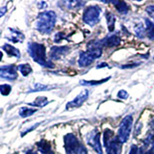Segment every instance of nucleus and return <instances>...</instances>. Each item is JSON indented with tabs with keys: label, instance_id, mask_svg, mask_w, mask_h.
Here are the masks:
<instances>
[{
	"label": "nucleus",
	"instance_id": "423d86ee",
	"mask_svg": "<svg viewBox=\"0 0 154 154\" xmlns=\"http://www.w3.org/2000/svg\"><path fill=\"white\" fill-rule=\"evenodd\" d=\"M101 8L98 6L87 7L83 14V21L90 26H94L99 21Z\"/></svg>",
	"mask_w": 154,
	"mask_h": 154
},
{
	"label": "nucleus",
	"instance_id": "7c9ffc66",
	"mask_svg": "<svg viewBox=\"0 0 154 154\" xmlns=\"http://www.w3.org/2000/svg\"><path fill=\"white\" fill-rule=\"evenodd\" d=\"M118 97L120 99H126L128 97V93L124 90H120L118 94Z\"/></svg>",
	"mask_w": 154,
	"mask_h": 154
},
{
	"label": "nucleus",
	"instance_id": "6ab92c4d",
	"mask_svg": "<svg viewBox=\"0 0 154 154\" xmlns=\"http://www.w3.org/2000/svg\"><path fill=\"white\" fill-rule=\"evenodd\" d=\"M146 21V33L149 40H154V23L149 18L144 19Z\"/></svg>",
	"mask_w": 154,
	"mask_h": 154
},
{
	"label": "nucleus",
	"instance_id": "e433bc0d",
	"mask_svg": "<svg viewBox=\"0 0 154 154\" xmlns=\"http://www.w3.org/2000/svg\"><path fill=\"white\" fill-rule=\"evenodd\" d=\"M104 66H108V65L106 64V63H102V64H100L96 66V69H100V67H104Z\"/></svg>",
	"mask_w": 154,
	"mask_h": 154
},
{
	"label": "nucleus",
	"instance_id": "2eb2a0df",
	"mask_svg": "<svg viewBox=\"0 0 154 154\" xmlns=\"http://www.w3.org/2000/svg\"><path fill=\"white\" fill-rule=\"evenodd\" d=\"M9 31L11 33V36L8 37V40L13 42H22L24 41V38H25L24 34H22L20 31L16 30V29L13 28H9Z\"/></svg>",
	"mask_w": 154,
	"mask_h": 154
},
{
	"label": "nucleus",
	"instance_id": "0eeeda50",
	"mask_svg": "<svg viewBox=\"0 0 154 154\" xmlns=\"http://www.w3.org/2000/svg\"><path fill=\"white\" fill-rule=\"evenodd\" d=\"M87 143L90 146H91L95 152L98 154H103L102 147L100 144V133L98 132L97 129H94L93 131H91L88 136H87Z\"/></svg>",
	"mask_w": 154,
	"mask_h": 154
},
{
	"label": "nucleus",
	"instance_id": "f704fd0d",
	"mask_svg": "<svg viewBox=\"0 0 154 154\" xmlns=\"http://www.w3.org/2000/svg\"><path fill=\"white\" fill-rule=\"evenodd\" d=\"M139 66V64H133V65H125V66H122V69H132V67H135Z\"/></svg>",
	"mask_w": 154,
	"mask_h": 154
},
{
	"label": "nucleus",
	"instance_id": "5701e85b",
	"mask_svg": "<svg viewBox=\"0 0 154 154\" xmlns=\"http://www.w3.org/2000/svg\"><path fill=\"white\" fill-rule=\"evenodd\" d=\"M62 3L64 4L67 9H78L86 4V2H81V1H64Z\"/></svg>",
	"mask_w": 154,
	"mask_h": 154
},
{
	"label": "nucleus",
	"instance_id": "a878e982",
	"mask_svg": "<svg viewBox=\"0 0 154 154\" xmlns=\"http://www.w3.org/2000/svg\"><path fill=\"white\" fill-rule=\"evenodd\" d=\"M17 69L18 70L21 72V74L23 76H28L29 74L32 72V67L29 64H22V65H19L17 66Z\"/></svg>",
	"mask_w": 154,
	"mask_h": 154
},
{
	"label": "nucleus",
	"instance_id": "c756f323",
	"mask_svg": "<svg viewBox=\"0 0 154 154\" xmlns=\"http://www.w3.org/2000/svg\"><path fill=\"white\" fill-rule=\"evenodd\" d=\"M41 124V122H38V123H36L35 125H32V126H30V127H29V128H27L26 130H24V131L21 133V137H23L24 136V135H25V134H27V133H29V132H31V131H33V130H35L38 126V125H40Z\"/></svg>",
	"mask_w": 154,
	"mask_h": 154
},
{
	"label": "nucleus",
	"instance_id": "f257e3e1",
	"mask_svg": "<svg viewBox=\"0 0 154 154\" xmlns=\"http://www.w3.org/2000/svg\"><path fill=\"white\" fill-rule=\"evenodd\" d=\"M27 50L30 57L37 64L41 65L43 67H47V69H53L54 67V64L47 60L46 48L42 43L30 42L28 43Z\"/></svg>",
	"mask_w": 154,
	"mask_h": 154
},
{
	"label": "nucleus",
	"instance_id": "b1692460",
	"mask_svg": "<svg viewBox=\"0 0 154 154\" xmlns=\"http://www.w3.org/2000/svg\"><path fill=\"white\" fill-rule=\"evenodd\" d=\"M54 87L48 86V85H43V84H35L33 88H31L28 91V94L34 93V91H46V90H51Z\"/></svg>",
	"mask_w": 154,
	"mask_h": 154
},
{
	"label": "nucleus",
	"instance_id": "72a5a7b5",
	"mask_svg": "<svg viewBox=\"0 0 154 154\" xmlns=\"http://www.w3.org/2000/svg\"><path fill=\"white\" fill-rule=\"evenodd\" d=\"M7 11H8V9H7L6 6L0 8V17H2L3 16H5V14L7 13Z\"/></svg>",
	"mask_w": 154,
	"mask_h": 154
},
{
	"label": "nucleus",
	"instance_id": "4be33fe9",
	"mask_svg": "<svg viewBox=\"0 0 154 154\" xmlns=\"http://www.w3.org/2000/svg\"><path fill=\"white\" fill-rule=\"evenodd\" d=\"M111 79V76L107 77V78H105V79H101V80H93V81H86V80H82L80 83L82 85H84V86H97V85H101V84H103L105 83V82H107L108 80Z\"/></svg>",
	"mask_w": 154,
	"mask_h": 154
},
{
	"label": "nucleus",
	"instance_id": "f3484780",
	"mask_svg": "<svg viewBox=\"0 0 154 154\" xmlns=\"http://www.w3.org/2000/svg\"><path fill=\"white\" fill-rule=\"evenodd\" d=\"M2 49L6 52L9 56H14V57L17 58V59L20 58V51L14 46L9 45V43H5V45L2 46Z\"/></svg>",
	"mask_w": 154,
	"mask_h": 154
},
{
	"label": "nucleus",
	"instance_id": "393cba45",
	"mask_svg": "<svg viewBox=\"0 0 154 154\" xmlns=\"http://www.w3.org/2000/svg\"><path fill=\"white\" fill-rule=\"evenodd\" d=\"M37 112L36 109H32V108H27V107H21L19 110V116L21 118H28L32 116L33 114H35Z\"/></svg>",
	"mask_w": 154,
	"mask_h": 154
},
{
	"label": "nucleus",
	"instance_id": "c9c22d12",
	"mask_svg": "<svg viewBox=\"0 0 154 154\" xmlns=\"http://www.w3.org/2000/svg\"><path fill=\"white\" fill-rule=\"evenodd\" d=\"M38 7H40V9H45L46 7V3L45 2H41L38 3Z\"/></svg>",
	"mask_w": 154,
	"mask_h": 154
},
{
	"label": "nucleus",
	"instance_id": "ea45409f",
	"mask_svg": "<svg viewBox=\"0 0 154 154\" xmlns=\"http://www.w3.org/2000/svg\"><path fill=\"white\" fill-rule=\"evenodd\" d=\"M2 57H3V54H2V52H1V51H0V61H1V60H2Z\"/></svg>",
	"mask_w": 154,
	"mask_h": 154
},
{
	"label": "nucleus",
	"instance_id": "6e6552de",
	"mask_svg": "<svg viewBox=\"0 0 154 154\" xmlns=\"http://www.w3.org/2000/svg\"><path fill=\"white\" fill-rule=\"evenodd\" d=\"M17 67L14 65H7L0 66V77L9 81H14L17 75Z\"/></svg>",
	"mask_w": 154,
	"mask_h": 154
},
{
	"label": "nucleus",
	"instance_id": "cd10ccee",
	"mask_svg": "<svg viewBox=\"0 0 154 154\" xmlns=\"http://www.w3.org/2000/svg\"><path fill=\"white\" fill-rule=\"evenodd\" d=\"M12 91V86L8 84H3L0 85V93L2 95H8Z\"/></svg>",
	"mask_w": 154,
	"mask_h": 154
},
{
	"label": "nucleus",
	"instance_id": "bb28decb",
	"mask_svg": "<svg viewBox=\"0 0 154 154\" xmlns=\"http://www.w3.org/2000/svg\"><path fill=\"white\" fill-rule=\"evenodd\" d=\"M135 34L138 38H143L146 35V27H143V24H139L136 27H135Z\"/></svg>",
	"mask_w": 154,
	"mask_h": 154
},
{
	"label": "nucleus",
	"instance_id": "4c0bfd02",
	"mask_svg": "<svg viewBox=\"0 0 154 154\" xmlns=\"http://www.w3.org/2000/svg\"><path fill=\"white\" fill-rule=\"evenodd\" d=\"M149 125H150L151 129H152V130H154V118L151 119V122H150V123H149Z\"/></svg>",
	"mask_w": 154,
	"mask_h": 154
},
{
	"label": "nucleus",
	"instance_id": "9b49d317",
	"mask_svg": "<svg viewBox=\"0 0 154 154\" xmlns=\"http://www.w3.org/2000/svg\"><path fill=\"white\" fill-rule=\"evenodd\" d=\"M70 47L69 46H52L50 48L49 57L52 60H60L62 57L66 56L69 52Z\"/></svg>",
	"mask_w": 154,
	"mask_h": 154
},
{
	"label": "nucleus",
	"instance_id": "2f4dec72",
	"mask_svg": "<svg viewBox=\"0 0 154 154\" xmlns=\"http://www.w3.org/2000/svg\"><path fill=\"white\" fill-rule=\"evenodd\" d=\"M146 13H147L152 18H154V6H148V7H146Z\"/></svg>",
	"mask_w": 154,
	"mask_h": 154
},
{
	"label": "nucleus",
	"instance_id": "7ed1b4c3",
	"mask_svg": "<svg viewBox=\"0 0 154 154\" xmlns=\"http://www.w3.org/2000/svg\"><path fill=\"white\" fill-rule=\"evenodd\" d=\"M103 142L107 154H122V143L119 140L118 136H116L114 132L111 131L110 129L104 130Z\"/></svg>",
	"mask_w": 154,
	"mask_h": 154
},
{
	"label": "nucleus",
	"instance_id": "9d476101",
	"mask_svg": "<svg viewBox=\"0 0 154 154\" xmlns=\"http://www.w3.org/2000/svg\"><path fill=\"white\" fill-rule=\"evenodd\" d=\"M88 97H89V91L88 90L82 91L73 100L69 101V102L66 105V110H71V109H76V108L81 107V106L84 104L85 101L88 99Z\"/></svg>",
	"mask_w": 154,
	"mask_h": 154
},
{
	"label": "nucleus",
	"instance_id": "39448f33",
	"mask_svg": "<svg viewBox=\"0 0 154 154\" xmlns=\"http://www.w3.org/2000/svg\"><path fill=\"white\" fill-rule=\"evenodd\" d=\"M132 124H133V118L131 115L126 116L120 122V125L119 127L118 131V138L122 143H126L130 137V132L132 129Z\"/></svg>",
	"mask_w": 154,
	"mask_h": 154
},
{
	"label": "nucleus",
	"instance_id": "c85d7f7f",
	"mask_svg": "<svg viewBox=\"0 0 154 154\" xmlns=\"http://www.w3.org/2000/svg\"><path fill=\"white\" fill-rule=\"evenodd\" d=\"M64 38H66L65 34L63 33V32H59V33H57L56 35H55L54 42H60L61 41L64 40Z\"/></svg>",
	"mask_w": 154,
	"mask_h": 154
},
{
	"label": "nucleus",
	"instance_id": "a19ab883",
	"mask_svg": "<svg viewBox=\"0 0 154 154\" xmlns=\"http://www.w3.org/2000/svg\"><path fill=\"white\" fill-rule=\"evenodd\" d=\"M153 59H154V57H153Z\"/></svg>",
	"mask_w": 154,
	"mask_h": 154
},
{
	"label": "nucleus",
	"instance_id": "dca6fc26",
	"mask_svg": "<svg viewBox=\"0 0 154 154\" xmlns=\"http://www.w3.org/2000/svg\"><path fill=\"white\" fill-rule=\"evenodd\" d=\"M143 147L149 151L150 154H154V135L149 134L148 136L143 140Z\"/></svg>",
	"mask_w": 154,
	"mask_h": 154
},
{
	"label": "nucleus",
	"instance_id": "20e7f679",
	"mask_svg": "<svg viewBox=\"0 0 154 154\" xmlns=\"http://www.w3.org/2000/svg\"><path fill=\"white\" fill-rule=\"evenodd\" d=\"M66 154H88V150L74 134L69 133L64 137Z\"/></svg>",
	"mask_w": 154,
	"mask_h": 154
},
{
	"label": "nucleus",
	"instance_id": "aec40b11",
	"mask_svg": "<svg viewBox=\"0 0 154 154\" xmlns=\"http://www.w3.org/2000/svg\"><path fill=\"white\" fill-rule=\"evenodd\" d=\"M105 17L107 20V25L109 31L112 33L115 31V22H116V17L111 12H106L105 13Z\"/></svg>",
	"mask_w": 154,
	"mask_h": 154
},
{
	"label": "nucleus",
	"instance_id": "473e14b6",
	"mask_svg": "<svg viewBox=\"0 0 154 154\" xmlns=\"http://www.w3.org/2000/svg\"><path fill=\"white\" fill-rule=\"evenodd\" d=\"M129 154H139V148H138V146H135V144L131 146V148H130Z\"/></svg>",
	"mask_w": 154,
	"mask_h": 154
},
{
	"label": "nucleus",
	"instance_id": "ddd939ff",
	"mask_svg": "<svg viewBox=\"0 0 154 154\" xmlns=\"http://www.w3.org/2000/svg\"><path fill=\"white\" fill-rule=\"evenodd\" d=\"M37 147L42 154H54L50 143L45 139H42L40 142L37 143Z\"/></svg>",
	"mask_w": 154,
	"mask_h": 154
},
{
	"label": "nucleus",
	"instance_id": "412c9836",
	"mask_svg": "<svg viewBox=\"0 0 154 154\" xmlns=\"http://www.w3.org/2000/svg\"><path fill=\"white\" fill-rule=\"evenodd\" d=\"M48 103H49V101H48V99L45 97V96H38V97L36 98V100L34 101V102L29 103V105L33 106V107L42 108V107H45V106H46Z\"/></svg>",
	"mask_w": 154,
	"mask_h": 154
},
{
	"label": "nucleus",
	"instance_id": "1a4fd4ad",
	"mask_svg": "<svg viewBox=\"0 0 154 154\" xmlns=\"http://www.w3.org/2000/svg\"><path fill=\"white\" fill-rule=\"evenodd\" d=\"M87 53L94 58V59H98L101 56H102V52H103V46L101 45L100 41H91L88 43L87 45Z\"/></svg>",
	"mask_w": 154,
	"mask_h": 154
},
{
	"label": "nucleus",
	"instance_id": "f8f14e48",
	"mask_svg": "<svg viewBox=\"0 0 154 154\" xmlns=\"http://www.w3.org/2000/svg\"><path fill=\"white\" fill-rule=\"evenodd\" d=\"M100 42L103 47H116L120 45L122 41H120V38L118 35L112 34V35H109L102 40H100Z\"/></svg>",
	"mask_w": 154,
	"mask_h": 154
},
{
	"label": "nucleus",
	"instance_id": "58836bf2",
	"mask_svg": "<svg viewBox=\"0 0 154 154\" xmlns=\"http://www.w3.org/2000/svg\"><path fill=\"white\" fill-rule=\"evenodd\" d=\"M25 154H38V153L35 152V151H33V150H28Z\"/></svg>",
	"mask_w": 154,
	"mask_h": 154
},
{
	"label": "nucleus",
	"instance_id": "4468645a",
	"mask_svg": "<svg viewBox=\"0 0 154 154\" xmlns=\"http://www.w3.org/2000/svg\"><path fill=\"white\" fill-rule=\"evenodd\" d=\"M94 61V58L91 57L89 53L84 51V52L80 53V56L78 59V65L81 67H86V66H89L90 65L93 64Z\"/></svg>",
	"mask_w": 154,
	"mask_h": 154
},
{
	"label": "nucleus",
	"instance_id": "a211bd4d",
	"mask_svg": "<svg viewBox=\"0 0 154 154\" xmlns=\"http://www.w3.org/2000/svg\"><path fill=\"white\" fill-rule=\"evenodd\" d=\"M111 3L114 5L117 11L122 14H126L129 11V6L124 1H111Z\"/></svg>",
	"mask_w": 154,
	"mask_h": 154
},
{
	"label": "nucleus",
	"instance_id": "f03ea898",
	"mask_svg": "<svg viewBox=\"0 0 154 154\" xmlns=\"http://www.w3.org/2000/svg\"><path fill=\"white\" fill-rule=\"evenodd\" d=\"M56 14L53 11H45L38 14L37 17V29L42 34H50L55 27Z\"/></svg>",
	"mask_w": 154,
	"mask_h": 154
}]
</instances>
